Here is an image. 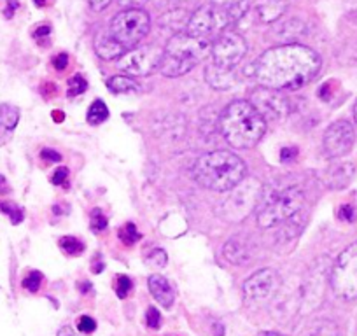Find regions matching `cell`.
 Here are the masks:
<instances>
[{"mask_svg":"<svg viewBox=\"0 0 357 336\" xmlns=\"http://www.w3.org/2000/svg\"><path fill=\"white\" fill-rule=\"evenodd\" d=\"M321 65V56L314 49L293 43L264 51L245 68V72L263 88L296 91L314 81Z\"/></svg>","mask_w":357,"mask_h":336,"instance_id":"cell-1","label":"cell"},{"mask_svg":"<svg viewBox=\"0 0 357 336\" xmlns=\"http://www.w3.org/2000/svg\"><path fill=\"white\" fill-rule=\"evenodd\" d=\"M219 130L235 149L254 147L266 133V121L249 100H235L219 116Z\"/></svg>","mask_w":357,"mask_h":336,"instance_id":"cell-2","label":"cell"},{"mask_svg":"<svg viewBox=\"0 0 357 336\" xmlns=\"http://www.w3.org/2000/svg\"><path fill=\"white\" fill-rule=\"evenodd\" d=\"M245 163L229 151H212L197 160L193 179L202 188L218 193H226L245 177Z\"/></svg>","mask_w":357,"mask_h":336,"instance_id":"cell-3","label":"cell"},{"mask_svg":"<svg viewBox=\"0 0 357 336\" xmlns=\"http://www.w3.org/2000/svg\"><path fill=\"white\" fill-rule=\"evenodd\" d=\"M305 205V193L298 184L293 186H263L257 204V224L261 228H273L287 219L300 214Z\"/></svg>","mask_w":357,"mask_h":336,"instance_id":"cell-4","label":"cell"},{"mask_svg":"<svg viewBox=\"0 0 357 336\" xmlns=\"http://www.w3.org/2000/svg\"><path fill=\"white\" fill-rule=\"evenodd\" d=\"M263 184L254 177H243L235 188L226 191V197L215 207V214L228 222H240L257 207Z\"/></svg>","mask_w":357,"mask_h":336,"instance_id":"cell-5","label":"cell"},{"mask_svg":"<svg viewBox=\"0 0 357 336\" xmlns=\"http://www.w3.org/2000/svg\"><path fill=\"white\" fill-rule=\"evenodd\" d=\"M151 18L142 9H123L112 18L109 32L126 49H133L149 33Z\"/></svg>","mask_w":357,"mask_h":336,"instance_id":"cell-6","label":"cell"},{"mask_svg":"<svg viewBox=\"0 0 357 336\" xmlns=\"http://www.w3.org/2000/svg\"><path fill=\"white\" fill-rule=\"evenodd\" d=\"M333 293L342 300L357 298V242L347 247L331 268Z\"/></svg>","mask_w":357,"mask_h":336,"instance_id":"cell-7","label":"cell"},{"mask_svg":"<svg viewBox=\"0 0 357 336\" xmlns=\"http://www.w3.org/2000/svg\"><path fill=\"white\" fill-rule=\"evenodd\" d=\"M212 43L208 39H202V37H195L188 32H178L168 40L167 47H165V54L175 60H181L184 63L197 67L202 60L211 56Z\"/></svg>","mask_w":357,"mask_h":336,"instance_id":"cell-8","label":"cell"},{"mask_svg":"<svg viewBox=\"0 0 357 336\" xmlns=\"http://www.w3.org/2000/svg\"><path fill=\"white\" fill-rule=\"evenodd\" d=\"M231 18H229L226 8L215 4L202 6L200 9L190 15V22H188L186 32L195 37H202V39H208L214 33H221L228 25H231Z\"/></svg>","mask_w":357,"mask_h":336,"instance_id":"cell-9","label":"cell"},{"mask_svg":"<svg viewBox=\"0 0 357 336\" xmlns=\"http://www.w3.org/2000/svg\"><path fill=\"white\" fill-rule=\"evenodd\" d=\"M163 49L151 46H140L128 49L118 61V68L132 77H146L160 70L163 61Z\"/></svg>","mask_w":357,"mask_h":336,"instance_id":"cell-10","label":"cell"},{"mask_svg":"<svg viewBox=\"0 0 357 336\" xmlns=\"http://www.w3.org/2000/svg\"><path fill=\"white\" fill-rule=\"evenodd\" d=\"M247 53V43L235 32H225L212 43L211 61L226 70H235Z\"/></svg>","mask_w":357,"mask_h":336,"instance_id":"cell-11","label":"cell"},{"mask_svg":"<svg viewBox=\"0 0 357 336\" xmlns=\"http://www.w3.org/2000/svg\"><path fill=\"white\" fill-rule=\"evenodd\" d=\"M249 102L257 109L264 121H282L291 111L289 98L284 97L280 91L270 88H256L250 93Z\"/></svg>","mask_w":357,"mask_h":336,"instance_id":"cell-12","label":"cell"},{"mask_svg":"<svg viewBox=\"0 0 357 336\" xmlns=\"http://www.w3.org/2000/svg\"><path fill=\"white\" fill-rule=\"evenodd\" d=\"M356 142V132H354L352 123L340 119L328 126L324 133V151L331 160L347 156L352 151Z\"/></svg>","mask_w":357,"mask_h":336,"instance_id":"cell-13","label":"cell"},{"mask_svg":"<svg viewBox=\"0 0 357 336\" xmlns=\"http://www.w3.org/2000/svg\"><path fill=\"white\" fill-rule=\"evenodd\" d=\"M280 286L279 273L273 268L257 270L243 284V294L249 301H263L272 296Z\"/></svg>","mask_w":357,"mask_h":336,"instance_id":"cell-14","label":"cell"},{"mask_svg":"<svg viewBox=\"0 0 357 336\" xmlns=\"http://www.w3.org/2000/svg\"><path fill=\"white\" fill-rule=\"evenodd\" d=\"M356 176V167L349 161L331 165L324 174V184L329 190H345Z\"/></svg>","mask_w":357,"mask_h":336,"instance_id":"cell-15","label":"cell"},{"mask_svg":"<svg viewBox=\"0 0 357 336\" xmlns=\"http://www.w3.org/2000/svg\"><path fill=\"white\" fill-rule=\"evenodd\" d=\"M222 254L233 265H247L252 259V250H250L247 240L240 238V236H233L222 247Z\"/></svg>","mask_w":357,"mask_h":336,"instance_id":"cell-16","label":"cell"},{"mask_svg":"<svg viewBox=\"0 0 357 336\" xmlns=\"http://www.w3.org/2000/svg\"><path fill=\"white\" fill-rule=\"evenodd\" d=\"M95 51L102 60H119L128 49L123 44H119L109 30H104L95 39Z\"/></svg>","mask_w":357,"mask_h":336,"instance_id":"cell-17","label":"cell"},{"mask_svg":"<svg viewBox=\"0 0 357 336\" xmlns=\"http://www.w3.org/2000/svg\"><path fill=\"white\" fill-rule=\"evenodd\" d=\"M294 0H257L256 11L263 23L279 22Z\"/></svg>","mask_w":357,"mask_h":336,"instance_id":"cell-18","label":"cell"},{"mask_svg":"<svg viewBox=\"0 0 357 336\" xmlns=\"http://www.w3.org/2000/svg\"><path fill=\"white\" fill-rule=\"evenodd\" d=\"M205 81L214 90H231L236 84V75L235 70H226V68L218 67L211 61L205 68Z\"/></svg>","mask_w":357,"mask_h":336,"instance_id":"cell-19","label":"cell"},{"mask_svg":"<svg viewBox=\"0 0 357 336\" xmlns=\"http://www.w3.org/2000/svg\"><path fill=\"white\" fill-rule=\"evenodd\" d=\"M147 286H149L151 294H153L158 303L163 305L165 308H170L174 305L175 291L163 275H158V273L151 275L147 279Z\"/></svg>","mask_w":357,"mask_h":336,"instance_id":"cell-20","label":"cell"},{"mask_svg":"<svg viewBox=\"0 0 357 336\" xmlns=\"http://www.w3.org/2000/svg\"><path fill=\"white\" fill-rule=\"evenodd\" d=\"M307 30L305 23L298 18L286 20V22H277L273 33L279 40H282L284 44H293V40H296L298 37H301Z\"/></svg>","mask_w":357,"mask_h":336,"instance_id":"cell-21","label":"cell"},{"mask_svg":"<svg viewBox=\"0 0 357 336\" xmlns=\"http://www.w3.org/2000/svg\"><path fill=\"white\" fill-rule=\"evenodd\" d=\"M107 88L116 95H128V93H137L140 91V84L135 81V77L132 75H114L107 81Z\"/></svg>","mask_w":357,"mask_h":336,"instance_id":"cell-22","label":"cell"},{"mask_svg":"<svg viewBox=\"0 0 357 336\" xmlns=\"http://www.w3.org/2000/svg\"><path fill=\"white\" fill-rule=\"evenodd\" d=\"M188 22H190V16L186 15L184 9H170V11L165 13L160 20V25L165 29L174 30L175 33H178L183 29H186Z\"/></svg>","mask_w":357,"mask_h":336,"instance_id":"cell-23","label":"cell"},{"mask_svg":"<svg viewBox=\"0 0 357 336\" xmlns=\"http://www.w3.org/2000/svg\"><path fill=\"white\" fill-rule=\"evenodd\" d=\"M20 121V111L18 107L11 104H2L0 105V130H11L16 128Z\"/></svg>","mask_w":357,"mask_h":336,"instance_id":"cell-24","label":"cell"},{"mask_svg":"<svg viewBox=\"0 0 357 336\" xmlns=\"http://www.w3.org/2000/svg\"><path fill=\"white\" fill-rule=\"evenodd\" d=\"M107 118H109V107L105 105V102L95 100L88 111L89 125H100V123H104Z\"/></svg>","mask_w":357,"mask_h":336,"instance_id":"cell-25","label":"cell"},{"mask_svg":"<svg viewBox=\"0 0 357 336\" xmlns=\"http://www.w3.org/2000/svg\"><path fill=\"white\" fill-rule=\"evenodd\" d=\"M60 247L68 256H77L84 250V243L79 238H75V236H63V238L60 240Z\"/></svg>","mask_w":357,"mask_h":336,"instance_id":"cell-26","label":"cell"},{"mask_svg":"<svg viewBox=\"0 0 357 336\" xmlns=\"http://www.w3.org/2000/svg\"><path fill=\"white\" fill-rule=\"evenodd\" d=\"M118 235L121 238V242H125L126 245H133V243L142 238V235H140L139 229H137V226L133 222H128V224L123 226Z\"/></svg>","mask_w":357,"mask_h":336,"instance_id":"cell-27","label":"cell"},{"mask_svg":"<svg viewBox=\"0 0 357 336\" xmlns=\"http://www.w3.org/2000/svg\"><path fill=\"white\" fill-rule=\"evenodd\" d=\"M86 90H88V82H86V79L81 74H75L74 77H70L67 90L68 97H77V95L84 93Z\"/></svg>","mask_w":357,"mask_h":336,"instance_id":"cell-28","label":"cell"},{"mask_svg":"<svg viewBox=\"0 0 357 336\" xmlns=\"http://www.w3.org/2000/svg\"><path fill=\"white\" fill-rule=\"evenodd\" d=\"M146 261L147 265L154 266V268H163V266H167L168 263V256L163 249H154L153 252H149Z\"/></svg>","mask_w":357,"mask_h":336,"instance_id":"cell-29","label":"cell"},{"mask_svg":"<svg viewBox=\"0 0 357 336\" xmlns=\"http://www.w3.org/2000/svg\"><path fill=\"white\" fill-rule=\"evenodd\" d=\"M107 224H109L107 217L102 214L100 208H95V211L91 212V229H93V231H97V233L104 231V229L107 228Z\"/></svg>","mask_w":357,"mask_h":336,"instance_id":"cell-30","label":"cell"},{"mask_svg":"<svg viewBox=\"0 0 357 336\" xmlns=\"http://www.w3.org/2000/svg\"><path fill=\"white\" fill-rule=\"evenodd\" d=\"M0 211L6 212V214L11 217L13 224H20V222L23 221V211L22 208H18L16 205H11V204H0Z\"/></svg>","mask_w":357,"mask_h":336,"instance_id":"cell-31","label":"cell"},{"mask_svg":"<svg viewBox=\"0 0 357 336\" xmlns=\"http://www.w3.org/2000/svg\"><path fill=\"white\" fill-rule=\"evenodd\" d=\"M40 284H43V273H39V272L29 273V277L23 280V287H25V289H29L30 293H37L40 287Z\"/></svg>","mask_w":357,"mask_h":336,"instance_id":"cell-32","label":"cell"},{"mask_svg":"<svg viewBox=\"0 0 357 336\" xmlns=\"http://www.w3.org/2000/svg\"><path fill=\"white\" fill-rule=\"evenodd\" d=\"M116 282H118L116 284V294H118L119 298L128 296L130 291H132V280H130L126 275H119Z\"/></svg>","mask_w":357,"mask_h":336,"instance_id":"cell-33","label":"cell"},{"mask_svg":"<svg viewBox=\"0 0 357 336\" xmlns=\"http://www.w3.org/2000/svg\"><path fill=\"white\" fill-rule=\"evenodd\" d=\"M77 329L84 335H89V333H93L97 329V322H95V319L88 317V315H82V317L77 319Z\"/></svg>","mask_w":357,"mask_h":336,"instance_id":"cell-34","label":"cell"},{"mask_svg":"<svg viewBox=\"0 0 357 336\" xmlns=\"http://www.w3.org/2000/svg\"><path fill=\"white\" fill-rule=\"evenodd\" d=\"M146 321H147V326H149L151 329L160 328L161 315H160V312H158V308L149 307V310H147V314H146Z\"/></svg>","mask_w":357,"mask_h":336,"instance_id":"cell-35","label":"cell"},{"mask_svg":"<svg viewBox=\"0 0 357 336\" xmlns=\"http://www.w3.org/2000/svg\"><path fill=\"white\" fill-rule=\"evenodd\" d=\"M67 179H68V168L61 167L53 174V179L51 181H53L54 186H63V184L67 183Z\"/></svg>","mask_w":357,"mask_h":336,"instance_id":"cell-36","label":"cell"},{"mask_svg":"<svg viewBox=\"0 0 357 336\" xmlns=\"http://www.w3.org/2000/svg\"><path fill=\"white\" fill-rule=\"evenodd\" d=\"M156 2L160 8H165L167 11H170V9H181V6H184L190 0H156Z\"/></svg>","mask_w":357,"mask_h":336,"instance_id":"cell-37","label":"cell"},{"mask_svg":"<svg viewBox=\"0 0 357 336\" xmlns=\"http://www.w3.org/2000/svg\"><path fill=\"white\" fill-rule=\"evenodd\" d=\"M338 215L340 219H343V221H354V217H356V211H354L352 205H342L338 211Z\"/></svg>","mask_w":357,"mask_h":336,"instance_id":"cell-38","label":"cell"},{"mask_svg":"<svg viewBox=\"0 0 357 336\" xmlns=\"http://www.w3.org/2000/svg\"><path fill=\"white\" fill-rule=\"evenodd\" d=\"M149 0H119L121 8L125 9H140L144 4H147Z\"/></svg>","mask_w":357,"mask_h":336,"instance_id":"cell-39","label":"cell"},{"mask_svg":"<svg viewBox=\"0 0 357 336\" xmlns=\"http://www.w3.org/2000/svg\"><path fill=\"white\" fill-rule=\"evenodd\" d=\"M88 2H89V8L93 9L95 13H100V11H104L105 8H109V6H111L112 0H88Z\"/></svg>","mask_w":357,"mask_h":336,"instance_id":"cell-40","label":"cell"},{"mask_svg":"<svg viewBox=\"0 0 357 336\" xmlns=\"http://www.w3.org/2000/svg\"><path fill=\"white\" fill-rule=\"evenodd\" d=\"M296 156H298L296 147H284V149L280 151V158H282L284 163H287V161H293Z\"/></svg>","mask_w":357,"mask_h":336,"instance_id":"cell-41","label":"cell"},{"mask_svg":"<svg viewBox=\"0 0 357 336\" xmlns=\"http://www.w3.org/2000/svg\"><path fill=\"white\" fill-rule=\"evenodd\" d=\"M40 158H43V160H46V161H51V163H58V161L61 160L60 154H58L56 151H53V149H44L43 153H40Z\"/></svg>","mask_w":357,"mask_h":336,"instance_id":"cell-42","label":"cell"},{"mask_svg":"<svg viewBox=\"0 0 357 336\" xmlns=\"http://www.w3.org/2000/svg\"><path fill=\"white\" fill-rule=\"evenodd\" d=\"M53 65L56 70H63V68H67V65H68V56L65 53L58 54V56L53 60Z\"/></svg>","mask_w":357,"mask_h":336,"instance_id":"cell-43","label":"cell"},{"mask_svg":"<svg viewBox=\"0 0 357 336\" xmlns=\"http://www.w3.org/2000/svg\"><path fill=\"white\" fill-rule=\"evenodd\" d=\"M18 8H20L18 0H8V11H6V16H8V18H13V15H15V11Z\"/></svg>","mask_w":357,"mask_h":336,"instance_id":"cell-44","label":"cell"},{"mask_svg":"<svg viewBox=\"0 0 357 336\" xmlns=\"http://www.w3.org/2000/svg\"><path fill=\"white\" fill-rule=\"evenodd\" d=\"M242 2V0H212V4L221 6V8H229V6H235Z\"/></svg>","mask_w":357,"mask_h":336,"instance_id":"cell-45","label":"cell"},{"mask_svg":"<svg viewBox=\"0 0 357 336\" xmlns=\"http://www.w3.org/2000/svg\"><path fill=\"white\" fill-rule=\"evenodd\" d=\"M58 336H77V335H75V331L70 328V326H63V328L58 331Z\"/></svg>","mask_w":357,"mask_h":336,"instance_id":"cell-46","label":"cell"},{"mask_svg":"<svg viewBox=\"0 0 357 336\" xmlns=\"http://www.w3.org/2000/svg\"><path fill=\"white\" fill-rule=\"evenodd\" d=\"M51 33V29L50 26H40V29L36 30V37L37 39H40V37H47Z\"/></svg>","mask_w":357,"mask_h":336,"instance_id":"cell-47","label":"cell"},{"mask_svg":"<svg viewBox=\"0 0 357 336\" xmlns=\"http://www.w3.org/2000/svg\"><path fill=\"white\" fill-rule=\"evenodd\" d=\"M0 193H9L8 181H6L2 176H0Z\"/></svg>","mask_w":357,"mask_h":336,"instance_id":"cell-48","label":"cell"},{"mask_svg":"<svg viewBox=\"0 0 357 336\" xmlns=\"http://www.w3.org/2000/svg\"><path fill=\"white\" fill-rule=\"evenodd\" d=\"M79 291H81V293H89V291H91V284L89 282L79 284Z\"/></svg>","mask_w":357,"mask_h":336,"instance_id":"cell-49","label":"cell"},{"mask_svg":"<svg viewBox=\"0 0 357 336\" xmlns=\"http://www.w3.org/2000/svg\"><path fill=\"white\" fill-rule=\"evenodd\" d=\"M259 336H286V335H280V333H273V331H264L261 333Z\"/></svg>","mask_w":357,"mask_h":336,"instance_id":"cell-50","label":"cell"},{"mask_svg":"<svg viewBox=\"0 0 357 336\" xmlns=\"http://www.w3.org/2000/svg\"><path fill=\"white\" fill-rule=\"evenodd\" d=\"M354 121H356V126H357V100L356 104H354Z\"/></svg>","mask_w":357,"mask_h":336,"instance_id":"cell-51","label":"cell"},{"mask_svg":"<svg viewBox=\"0 0 357 336\" xmlns=\"http://www.w3.org/2000/svg\"><path fill=\"white\" fill-rule=\"evenodd\" d=\"M46 2H47V0H36L37 6H44V4H46Z\"/></svg>","mask_w":357,"mask_h":336,"instance_id":"cell-52","label":"cell"}]
</instances>
